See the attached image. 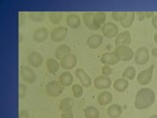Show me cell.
<instances>
[{"label":"cell","instance_id":"obj_12","mask_svg":"<svg viewBox=\"0 0 157 118\" xmlns=\"http://www.w3.org/2000/svg\"><path fill=\"white\" fill-rule=\"evenodd\" d=\"M112 85L111 79L109 77L106 76H98L94 79V87L97 88V90H107Z\"/></svg>","mask_w":157,"mask_h":118},{"label":"cell","instance_id":"obj_24","mask_svg":"<svg viewBox=\"0 0 157 118\" xmlns=\"http://www.w3.org/2000/svg\"><path fill=\"white\" fill-rule=\"evenodd\" d=\"M74 104H75V102H74V100L72 97H65L59 103V109L62 112L70 111L73 109Z\"/></svg>","mask_w":157,"mask_h":118},{"label":"cell","instance_id":"obj_26","mask_svg":"<svg viewBox=\"0 0 157 118\" xmlns=\"http://www.w3.org/2000/svg\"><path fill=\"white\" fill-rule=\"evenodd\" d=\"M58 81L60 82L64 87H69V86H71L73 84L74 78H73V75L70 72L65 71V72H63L62 74H60Z\"/></svg>","mask_w":157,"mask_h":118},{"label":"cell","instance_id":"obj_6","mask_svg":"<svg viewBox=\"0 0 157 118\" xmlns=\"http://www.w3.org/2000/svg\"><path fill=\"white\" fill-rule=\"evenodd\" d=\"M102 34L107 38H114L119 34V27L112 22H107L101 27Z\"/></svg>","mask_w":157,"mask_h":118},{"label":"cell","instance_id":"obj_1","mask_svg":"<svg viewBox=\"0 0 157 118\" xmlns=\"http://www.w3.org/2000/svg\"><path fill=\"white\" fill-rule=\"evenodd\" d=\"M155 102V93L149 88H142L137 91L135 97V107L136 109L144 110L153 105Z\"/></svg>","mask_w":157,"mask_h":118},{"label":"cell","instance_id":"obj_5","mask_svg":"<svg viewBox=\"0 0 157 118\" xmlns=\"http://www.w3.org/2000/svg\"><path fill=\"white\" fill-rule=\"evenodd\" d=\"M135 62L139 65H144L149 61V50L145 46L139 47L135 52L134 55Z\"/></svg>","mask_w":157,"mask_h":118},{"label":"cell","instance_id":"obj_14","mask_svg":"<svg viewBox=\"0 0 157 118\" xmlns=\"http://www.w3.org/2000/svg\"><path fill=\"white\" fill-rule=\"evenodd\" d=\"M100 61L107 66H112V65H116V64L119 62V59L116 56L115 52H104L100 57Z\"/></svg>","mask_w":157,"mask_h":118},{"label":"cell","instance_id":"obj_10","mask_svg":"<svg viewBox=\"0 0 157 118\" xmlns=\"http://www.w3.org/2000/svg\"><path fill=\"white\" fill-rule=\"evenodd\" d=\"M78 63V58L75 54L70 53L66 57L60 60V66L64 69V70H71L76 67Z\"/></svg>","mask_w":157,"mask_h":118},{"label":"cell","instance_id":"obj_40","mask_svg":"<svg viewBox=\"0 0 157 118\" xmlns=\"http://www.w3.org/2000/svg\"><path fill=\"white\" fill-rule=\"evenodd\" d=\"M151 54L153 55L154 57H156L157 58V47H154L153 49L151 50Z\"/></svg>","mask_w":157,"mask_h":118},{"label":"cell","instance_id":"obj_30","mask_svg":"<svg viewBox=\"0 0 157 118\" xmlns=\"http://www.w3.org/2000/svg\"><path fill=\"white\" fill-rule=\"evenodd\" d=\"M29 18L33 22H42L45 19V13L44 12H38V11H33L29 13Z\"/></svg>","mask_w":157,"mask_h":118},{"label":"cell","instance_id":"obj_21","mask_svg":"<svg viewBox=\"0 0 157 118\" xmlns=\"http://www.w3.org/2000/svg\"><path fill=\"white\" fill-rule=\"evenodd\" d=\"M123 112L122 106L118 103H113L107 108V115L110 118H118L120 117Z\"/></svg>","mask_w":157,"mask_h":118},{"label":"cell","instance_id":"obj_38","mask_svg":"<svg viewBox=\"0 0 157 118\" xmlns=\"http://www.w3.org/2000/svg\"><path fill=\"white\" fill-rule=\"evenodd\" d=\"M19 118H29V112L27 110H21L19 113Z\"/></svg>","mask_w":157,"mask_h":118},{"label":"cell","instance_id":"obj_36","mask_svg":"<svg viewBox=\"0 0 157 118\" xmlns=\"http://www.w3.org/2000/svg\"><path fill=\"white\" fill-rule=\"evenodd\" d=\"M26 92H27V87L23 85V84H20L19 86V95L21 98H24L26 96Z\"/></svg>","mask_w":157,"mask_h":118},{"label":"cell","instance_id":"obj_7","mask_svg":"<svg viewBox=\"0 0 157 118\" xmlns=\"http://www.w3.org/2000/svg\"><path fill=\"white\" fill-rule=\"evenodd\" d=\"M20 75H21L23 81L28 84H33L36 81V74L32 69V67L22 66L20 69Z\"/></svg>","mask_w":157,"mask_h":118},{"label":"cell","instance_id":"obj_17","mask_svg":"<svg viewBox=\"0 0 157 118\" xmlns=\"http://www.w3.org/2000/svg\"><path fill=\"white\" fill-rule=\"evenodd\" d=\"M66 24L71 29H78L81 26V18L77 13H69L66 16Z\"/></svg>","mask_w":157,"mask_h":118},{"label":"cell","instance_id":"obj_41","mask_svg":"<svg viewBox=\"0 0 157 118\" xmlns=\"http://www.w3.org/2000/svg\"><path fill=\"white\" fill-rule=\"evenodd\" d=\"M153 39H154V42H155V44L157 45V33L154 34V37H153Z\"/></svg>","mask_w":157,"mask_h":118},{"label":"cell","instance_id":"obj_3","mask_svg":"<svg viewBox=\"0 0 157 118\" xmlns=\"http://www.w3.org/2000/svg\"><path fill=\"white\" fill-rule=\"evenodd\" d=\"M64 88L65 87L59 81H51L47 83V85L45 86V92L47 93V96L52 97H57L62 93Z\"/></svg>","mask_w":157,"mask_h":118},{"label":"cell","instance_id":"obj_22","mask_svg":"<svg viewBox=\"0 0 157 118\" xmlns=\"http://www.w3.org/2000/svg\"><path fill=\"white\" fill-rule=\"evenodd\" d=\"M71 53V47L67 45V44H60L58 45L56 50H55V57L59 60H61L64 57H66L67 55Z\"/></svg>","mask_w":157,"mask_h":118},{"label":"cell","instance_id":"obj_20","mask_svg":"<svg viewBox=\"0 0 157 118\" xmlns=\"http://www.w3.org/2000/svg\"><path fill=\"white\" fill-rule=\"evenodd\" d=\"M135 16L136 13L134 12H124L123 15V18L121 20V25L124 29H129L132 27V25L134 24L135 21Z\"/></svg>","mask_w":157,"mask_h":118},{"label":"cell","instance_id":"obj_13","mask_svg":"<svg viewBox=\"0 0 157 118\" xmlns=\"http://www.w3.org/2000/svg\"><path fill=\"white\" fill-rule=\"evenodd\" d=\"M103 42V37L99 33H93L86 39V45L91 49H96L99 47Z\"/></svg>","mask_w":157,"mask_h":118},{"label":"cell","instance_id":"obj_11","mask_svg":"<svg viewBox=\"0 0 157 118\" xmlns=\"http://www.w3.org/2000/svg\"><path fill=\"white\" fill-rule=\"evenodd\" d=\"M27 61L28 63L31 65L32 67L34 68H38L42 65L43 63V57L39 52L37 51H33L28 55L27 57Z\"/></svg>","mask_w":157,"mask_h":118},{"label":"cell","instance_id":"obj_39","mask_svg":"<svg viewBox=\"0 0 157 118\" xmlns=\"http://www.w3.org/2000/svg\"><path fill=\"white\" fill-rule=\"evenodd\" d=\"M151 24L155 30H157V14H155L153 17L151 18Z\"/></svg>","mask_w":157,"mask_h":118},{"label":"cell","instance_id":"obj_16","mask_svg":"<svg viewBox=\"0 0 157 118\" xmlns=\"http://www.w3.org/2000/svg\"><path fill=\"white\" fill-rule=\"evenodd\" d=\"M33 39L36 42L41 43L43 41H45L48 37V30L46 28H39L36 29V31L33 33L32 36Z\"/></svg>","mask_w":157,"mask_h":118},{"label":"cell","instance_id":"obj_4","mask_svg":"<svg viewBox=\"0 0 157 118\" xmlns=\"http://www.w3.org/2000/svg\"><path fill=\"white\" fill-rule=\"evenodd\" d=\"M154 71V65H150L148 68L142 70L136 77V81L140 86H147L152 80V76H153Z\"/></svg>","mask_w":157,"mask_h":118},{"label":"cell","instance_id":"obj_32","mask_svg":"<svg viewBox=\"0 0 157 118\" xmlns=\"http://www.w3.org/2000/svg\"><path fill=\"white\" fill-rule=\"evenodd\" d=\"M72 92L75 97L78 98L82 96L83 93V88H82V86L80 85V84H74L72 86Z\"/></svg>","mask_w":157,"mask_h":118},{"label":"cell","instance_id":"obj_23","mask_svg":"<svg viewBox=\"0 0 157 118\" xmlns=\"http://www.w3.org/2000/svg\"><path fill=\"white\" fill-rule=\"evenodd\" d=\"M113 87H114L115 91L118 92H126V90L129 87V81L125 78H119L114 82L113 84Z\"/></svg>","mask_w":157,"mask_h":118},{"label":"cell","instance_id":"obj_25","mask_svg":"<svg viewBox=\"0 0 157 118\" xmlns=\"http://www.w3.org/2000/svg\"><path fill=\"white\" fill-rule=\"evenodd\" d=\"M45 65L49 73L51 74H55L59 71V68H60V62H58L56 59L54 58H48L45 61Z\"/></svg>","mask_w":157,"mask_h":118},{"label":"cell","instance_id":"obj_9","mask_svg":"<svg viewBox=\"0 0 157 118\" xmlns=\"http://www.w3.org/2000/svg\"><path fill=\"white\" fill-rule=\"evenodd\" d=\"M76 76L78 77V81L81 82V85L85 88H90L92 85V80L90 76L85 71V69L82 68H78L76 69Z\"/></svg>","mask_w":157,"mask_h":118},{"label":"cell","instance_id":"obj_35","mask_svg":"<svg viewBox=\"0 0 157 118\" xmlns=\"http://www.w3.org/2000/svg\"><path fill=\"white\" fill-rule=\"evenodd\" d=\"M101 72H102V75L103 76H106V77H109L111 74H112V69L110 66H107V65H104L101 69Z\"/></svg>","mask_w":157,"mask_h":118},{"label":"cell","instance_id":"obj_18","mask_svg":"<svg viewBox=\"0 0 157 118\" xmlns=\"http://www.w3.org/2000/svg\"><path fill=\"white\" fill-rule=\"evenodd\" d=\"M82 19L83 23H85L86 27L87 29L91 30V31H97L98 29H100V27H98L97 25L93 21V13L92 12H86L82 14Z\"/></svg>","mask_w":157,"mask_h":118},{"label":"cell","instance_id":"obj_28","mask_svg":"<svg viewBox=\"0 0 157 118\" xmlns=\"http://www.w3.org/2000/svg\"><path fill=\"white\" fill-rule=\"evenodd\" d=\"M93 21L98 27H102L106 21V14L104 12H95L93 13Z\"/></svg>","mask_w":157,"mask_h":118},{"label":"cell","instance_id":"obj_34","mask_svg":"<svg viewBox=\"0 0 157 118\" xmlns=\"http://www.w3.org/2000/svg\"><path fill=\"white\" fill-rule=\"evenodd\" d=\"M123 15H124V12H112L111 13V17L112 19L116 22H121V20L123 18Z\"/></svg>","mask_w":157,"mask_h":118},{"label":"cell","instance_id":"obj_29","mask_svg":"<svg viewBox=\"0 0 157 118\" xmlns=\"http://www.w3.org/2000/svg\"><path fill=\"white\" fill-rule=\"evenodd\" d=\"M136 75V71L135 67H132V66H128L125 69V70L123 71V73H122L123 78L127 79L128 81H129V80H134Z\"/></svg>","mask_w":157,"mask_h":118},{"label":"cell","instance_id":"obj_33","mask_svg":"<svg viewBox=\"0 0 157 118\" xmlns=\"http://www.w3.org/2000/svg\"><path fill=\"white\" fill-rule=\"evenodd\" d=\"M139 15V19L140 21H144V19H148V18H152L155 15L154 12H137L136 13Z\"/></svg>","mask_w":157,"mask_h":118},{"label":"cell","instance_id":"obj_2","mask_svg":"<svg viewBox=\"0 0 157 118\" xmlns=\"http://www.w3.org/2000/svg\"><path fill=\"white\" fill-rule=\"evenodd\" d=\"M116 56L119 59V61H130L134 58L135 52L129 45H119L116 46L114 50Z\"/></svg>","mask_w":157,"mask_h":118},{"label":"cell","instance_id":"obj_8","mask_svg":"<svg viewBox=\"0 0 157 118\" xmlns=\"http://www.w3.org/2000/svg\"><path fill=\"white\" fill-rule=\"evenodd\" d=\"M68 34V29L64 26H59L54 28L51 33H50V37L52 39V41L54 42H59V41H62L64 39L66 38Z\"/></svg>","mask_w":157,"mask_h":118},{"label":"cell","instance_id":"obj_31","mask_svg":"<svg viewBox=\"0 0 157 118\" xmlns=\"http://www.w3.org/2000/svg\"><path fill=\"white\" fill-rule=\"evenodd\" d=\"M62 17H63V13L61 12H50L48 13V19L49 21H50L52 24H59L61 22L62 20Z\"/></svg>","mask_w":157,"mask_h":118},{"label":"cell","instance_id":"obj_27","mask_svg":"<svg viewBox=\"0 0 157 118\" xmlns=\"http://www.w3.org/2000/svg\"><path fill=\"white\" fill-rule=\"evenodd\" d=\"M86 118H99V110L93 105H88L83 109Z\"/></svg>","mask_w":157,"mask_h":118},{"label":"cell","instance_id":"obj_19","mask_svg":"<svg viewBox=\"0 0 157 118\" xmlns=\"http://www.w3.org/2000/svg\"><path fill=\"white\" fill-rule=\"evenodd\" d=\"M113 100V95L108 91H103L101 92L97 96V101L101 106H106L110 104V102Z\"/></svg>","mask_w":157,"mask_h":118},{"label":"cell","instance_id":"obj_15","mask_svg":"<svg viewBox=\"0 0 157 118\" xmlns=\"http://www.w3.org/2000/svg\"><path fill=\"white\" fill-rule=\"evenodd\" d=\"M132 42V37L130 32L128 31H124L119 33V34L116 37L115 39V44L116 46L119 45H130Z\"/></svg>","mask_w":157,"mask_h":118},{"label":"cell","instance_id":"obj_37","mask_svg":"<svg viewBox=\"0 0 157 118\" xmlns=\"http://www.w3.org/2000/svg\"><path fill=\"white\" fill-rule=\"evenodd\" d=\"M60 118H74V113L72 110L70 111H65L61 113Z\"/></svg>","mask_w":157,"mask_h":118},{"label":"cell","instance_id":"obj_42","mask_svg":"<svg viewBox=\"0 0 157 118\" xmlns=\"http://www.w3.org/2000/svg\"><path fill=\"white\" fill-rule=\"evenodd\" d=\"M149 118H157V114H154V115H151Z\"/></svg>","mask_w":157,"mask_h":118}]
</instances>
